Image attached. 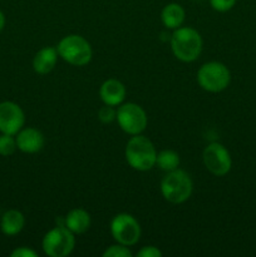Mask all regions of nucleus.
Wrapping results in <instances>:
<instances>
[{"label": "nucleus", "mask_w": 256, "mask_h": 257, "mask_svg": "<svg viewBox=\"0 0 256 257\" xmlns=\"http://www.w3.org/2000/svg\"><path fill=\"white\" fill-rule=\"evenodd\" d=\"M202 45L200 33L190 27L177 28L171 37V49L181 62H195L202 52Z\"/></svg>", "instance_id": "nucleus-1"}, {"label": "nucleus", "mask_w": 256, "mask_h": 257, "mask_svg": "<svg viewBox=\"0 0 256 257\" xmlns=\"http://www.w3.org/2000/svg\"><path fill=\"white\" fill-rule=\"evenodd\" d=\"M25 114L19 104L10 100L0 103V132L17 136L24 127Z\"/></svg>", "instance_id": "nucleus-10"}, {"label": "nucleus", "mask_w": 256, "mask_h": 257, "mask_svg": "<svg viewBox=\"0 0 256 257\" xmlns=\"http://www.w3.org/2000/svg\"><path fill=\"white\" fill-rule=\"evenodd\" d=\"M210 4L213 10L218 13H225L232 9L236 4V0H210Z\"/></svg>", "instance_id": "nucleus-21"}, {"label": "nucleus", "mask_w": 256, "mask_h": 257, "mask_svg": "<svg viewBox=\"0 0 256 257\" xmlns=\"http://www.w3.org/2000/svg\"><path fill=\"white\" fill-rule=\"evenodd\" d=\"M115 119H117L120 130L131 136L141 135L146 130L148 123L145 109L136 103L120 104L117 109Z\"/></svg>", "instance_id": "nucleus-7"}, {"label": "nucleus", "mask_w": 256, "mask_h": 257, "mask_svg": "<svg viewBox=\"0 0 256 257\" xmlns=\"http://www.w3.org/2000/svg\"><path fill=\"white\" fill-rule=\"evenodd\" d=\"M124 156L127 163L133 170L146 172L156 166L157 151L147 137L137 135L128 141Z\"/></svg>", "instance_id": "nucleus-2"}, {"label": "nucleus", "mask_w": 256, "mask_h": 257, "mask_svg": "<svg viewBox=\"0 0 256 257\" xmlns=\"http://www.w3.org/2000/svg\"><path fill=\"white\" fill-rule=\"evenodd\" d=\"M203 163L208 172L221 177L230 172L232 160L227 148L218 142L210 143L203 151Z\"/></svg>", "instance_id": "nucleus-9"}, {"label": "nucleus", "mask_w": 256, "mask_h": 257, "mask_svg": "<svg viewBox=\"0 0 256 257\" xmlns=\"http://www.w3.org/2000/svg\"><path fill=\"white\" fill-rule=\"evenodd\" d=\"M185 9L177 3H170L161 13V20L167 29H177L185 22Z\"/></svg>", "instance_id": "nucleus-16"}, {"label": "nucleus", "mask_w": 256, "mask_h": 257, "mask_svg": "<svg viewBox=\"0 0 256 257\" xmlns=\"http://www.w3.org/2000/svg\"><path fill=\"white\" fill-rule=\"evenodd\" d=\"M17 150V140L14 138V136L2 133V136H0V156L9 157Z\"/></svg>", "instance_id": "nucleus-18"}, {"label": "nucleus", "mask_w": 256, "mask_h": 257, "mask_svg": "<svg viewBox=\"0 0 256 257\" xmlns=\"http://www.w3.org/2000/svg\"><path fill=\"white\" fill-rule=\"evenodd\" d=\"M25 226V217L20 211L9 210L0 217V228L7 236H15L22 232Z\"/></svg>", "instance_id": "nucleus-15"}, {"label": "nucleus", "mask_w": 256, "mask_h": 257, "mask_svg": "<svg viewBox=\"0 0 256 257\" xmlns=\"http://www.w3.org/2000/svg\"><path fill=\"white\" fill-rule=\"evenodd\" d=\"M197 82L202 89L210 93L225 90L231 82V73L220 62L205 63L197 72Z\"/></svg>", "instance_id": "nucleus-5"}, {"label": "nucleus", "mask_w": 256, "mask_h": 257, "mask_svg": "<svg viewBox=\"0 0 256 257\" xmlns=\"http://www.w3.org/2000/svg\"><path fill=\"white\" fill-rule=\"evenodd\" d=\"M64 226L73 233H84L90 226V216L83 208H74L70 210L64 217Z\"/></svg>", "instance_id": "nucleus-14"}, {"label": "nucleus", "mask_w": 256, "mask_h": 257, "mask_svg": "<svg viewBox=\"0 0 256 257\" xmlns=\"http://www.w3.org/2000/svg\"><path fill=\"white\" fill-rule=\"evenodd\" d=\"M156 165L161 170L166 171V172H171L173 170H177L178 166H180V156L175 151H161V152L157 153V157H156Z\"/></svg>", "instance_id": "nucleus-17"}, {"label": "nucleus", "mask_w": 256, "mask_h": 257, "mask_svg": "<svg viewBox=\"0 0 256 257\" xmlns=\"http://www.w3.org/2000/svg\"><path fill=\"white\" fill-rule=\"evenodd\" d=\"M138 257H161L162 252L156 246H145L137 252Z\"/></svg>", "instance_id": "nucleus-22"}, {"label": "nucleus", "mask_w": 256, "mask_h": 257, "mask_svg": "<svg viewBox=\"0 0 256 257\" xmlns=\"http://www.w3.org/2000/svg\"><path fill=\"white\" fill-rule=\"evenodd\" d=\"M0 217H2V216H0Z\"/></svg>", "instance_id": "nucleus-25"}, {"label": "nucleus", "mask_w": 256, "mask_h": 257, "mask_svg": "<svg viewBox=\"0 0 256 257\" xmlns=\"http://www.w3.org/2000/svg\"><path fill=\"white\" fill-rule=\"evenodd\" d=\"M103 257H132V252L130 251L128 246L117 243V245L107 247V250L103 252Z\"/></svg>", "instance_id": "nucleus-19"}, {"label": "nucleus", "mask_w": 256, "mask_h": 257, "mask_svg": "<svg viewBox=\"0 0 256 257\" xmlns=\"http://www.w3.org/2000/svg\"><path fill=\"white\" fill-rule=\"evenodd\" d=\"M115 115H117V110L112 107V105L104 104V107L100 108L98 110V118L102 123L108 124V123H112L115 119Z\"/></svg>", "instance_id": "nucleus-20"}, {"label": "nucleus", "mask_w": 256, "mask_h": 257, "mask_svg": "<svg viewBox=\"0 0 256 257\" xmlns=\"http://www.w3.org/2000/svg\"><path fill=\"white\" fill-rule=\"evenodd\" d=\"M193 191V182L187 172L183 170H173L161 181V193L163 198L173 205L186 202Z\"/></svg>", "instance_id": "nucleus-3"}, {"label": "nucleus", "mask_w": 256, "mask_h": 257, "mask_svg": "<svg viewBox=\"0 0 256 257\" xmlns=\"http://www.w3.org/2000/svg\"><path fill=\"white\" fill-rule=\"evenodd\" d=\"M12 257H37L38 253L29 247H18L10 253Z\"/></svg>", "instance_id": "nucleus-23"}, {"label": "nucleus", "mask_w": 256, "mask_h": 257, "mask_svg": "<svg viewBox=\"0 0 256 257\" xmlns=\"http://www.w3.org/2000/svg\"><path fill=\"white\" fill-rule=\"evenodd\" d=\"M4 27H5V15H4V13L0 10V32L4 29Z\"/></svg>", "instance_id": "nucleus-24"}, {"label": "nucleus", "mask_w": 256, "mask_h": 257, "mask_svg": "<svg viewBox=\"0 0 256 257\" xmlns=\"http://www.w3.org/2000/svg\"><path fill=\"white\" fill-rule=\"evenodd\" d=\"M58 60V50L57 48L45 47L40 49L35 54L33 59V69L35 73L40 75L48 74L54 69Z\"/></svg>", "instance_id": "nucleus-13"}, {"label": "nucleus", "mask_w": 256, "mask_h": 257, "mask_svg": "<svg viewBox=\"0 0 256 257\" xmlns=\"http://www.w3.org/2000/svg\"><path fill=\"white\" fill-rule=\"evenodd\" d=\"M99 97L104 104L112 107L120 105L125 98L124 84L118 79L105 80L99 88Z\"/></svg>", "instance_id": "nucleus-12"}, {"label": "nucleus", "mask_w": 256, "mask_h": 257, "mask_svg": "<svg viewBox=\"0 0 256 257\" xmlns=\"http://www.w3.org/2000/svg\"><path fill=\"white\" fill-rule=\"evenodd\" d=\"M74 233L65 226L59 225L48 231L42 241L43 251L49 257H65L70 255L74 250Z\"/></svg>", "instance_id": "nucleus-6"}, {"label": "nucleus", "mask_w": 256, "mask_h": 257, "mask_svg": "<svg viewBox=\"0 0 256 257\" xmlns=\"http://www.w3.org/2000/svg\"><path fill=\"white\" fill-rule=\"evenodd\" d=\"M58 55L68 64L83 67L92 60L93 50L89 42L82 35L70 34L63 38L57 47Z\"/></svg>", "instance_id": "nucleus-4"}, {"label": "nucleus", "mask_w": 256, "mask_h": 257, "mask_svg": "<svg viewBox=\"0 0 256 257\" xmlns=\"http://www.w3.org/2000/svg\"><path fill=\"white\" fill-rule=\"evenodd\" d=\"M110 233L117 243L133 246L141 238V226L130 213H118L110 221Z\"/></svg>", "instance_id": "nucleus-8"}, {"label": "nucleus", "mask_w": 256, "mask_h": 257, "mask_svg": "<svg viewBox=\"0 0 256 257\" xmlns=\"http://www.w3.org/2000/svg\"><path fill=\"white\" fill-rule=\"evenodd\" d=\"M17 147L24 153H37L44 147V136L39 130L33 127L22 128L17 133Z\"/></svg>", "instance_id": "nucleus-11"}]
</instances>
